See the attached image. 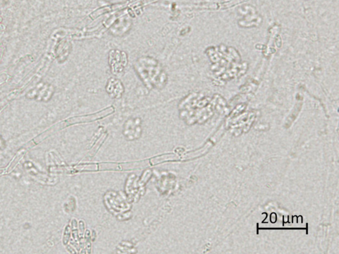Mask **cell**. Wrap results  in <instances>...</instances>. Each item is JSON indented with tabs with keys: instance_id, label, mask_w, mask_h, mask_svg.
Returning a JSON list of instances; mask_svg holds the SVG:
<instances>
[{
	"instance_id": "1",
	"label": "cell",
	"mask_w": 339,
	"mask_h": 254,
	"mask_svg": "<svg viewBox=\"0 0 339 254\" xmlns=\"http://www.w3.org/2000/svg\"><path fill=\"white\" fill-rule=\"evenodd\" d=\"M135 69L145 85L151 88L162 89L166 84L167 74L154 58H140L135 64Z\"/></svg>"
},
{
	"instance_id": "2",
	"label": "cell",
	"mask_w": 339,
	"mask_h": 254,
	"mask_svg": "<svg viewBox=\"0 0 339 254\" xmlns=\"http://www.w3.org/2000/svg\"><path fill=\"white\" fill-rule=\"evenodd\" d=\"M108 63L111 73L114 75H118L127 66L128 56L124 51L117 49L111 50L108 54Z\"/></svg>"
},
{
	"instance_id": "3",
	"label": "cell",
	"mask_w": 339,
	"mask_h": 254,
	"mask_svg": "<svg viewBox=\"0 0 339 254\" xmlns=\"http://www.w3.org/2000/svg\"><path fill=\"white\" fill-rule=\"evenodd\" d=\"M113 111H114L113 107H111L107 108V109L100 111V112H99V113L93 114H90V115H87V116L76 117L70 118V119H68V120H66L64 122V124H63V127H66V126H68V125H69V124H75V123H86V122H90V121H96V120L99 119H101V118H103L104 117L108 115V114H110L112 113H113Z\"/></svg>"
},
{
	"instance_id": "4",
	"label": "cell",
	"mask_w": 339,
	"mask_h": 254,
	"mask_svg": "<svg viewBox=\"0 0 339 254\" xmlns=\"http://www.w3.org/2000/svg\"><path fill=\"white\" fill-rule=\"evenodd\" d=\"M148 166V162L146 161L127 163H101L99 168L101 170L115 169V170H128L145 168Z\"/></svg>"
},
{
	"instance_id": "5",
	"label": "cell",
	"mask_w": 339,
	"mask_h": 254,
	"mask_svg": "<svg viewBox=\"0 0 339 254\" xmlns=\"http://www.w3.org/2000/svg\"><path fill=\"white\" fill-rule=\"evenodd\" d=\"M106 90L112 98H120L125 92V88L119 79L111 78L108 79Z\"/></svg>"
},
{
	"instance_id": "6",
	"label": "cell",
	"mask_w": 339,
	"mask_h": 254,
	"mask_svg": "<svg viewBox=\"0 0 339 254\" xmlns=\"http://www.w3.org/2000/svg\"><path fill=\"white\" fill-rule=\"evenodd\" d=\"M125 3H120V4H117V5H111V6H107V7H104V8H100L99 9H97V11H96L95 12H93L92 15H91V17H92V19H96V17H99V15H102L103 13H106L107 12H109L111 11H113V10H116L119 9L123 7Z\"/></svg>"
},
{
	"instance_id": "7",
	"label": "cell",
	"mask_w": 339,
	"mask_h": 254,
	"mask_svg": "<svg viewBox=\"0 0 339 254\" xmlns=\"http://www.w3.org/2000/svg\"><path fill=\"white\" fill-rule=\"evenodd\" d=\"M178 159H180V157L177 154H167L154 158L151 159V162L152 163V164L155 165L166 161L178 160Z\"/></svg>"
},
{
	"instance_id": "8",
	"label": "cell",
	"mask_w": 339,
	"mask_h": 254,
	"mask_svg": "<svg viewBox=\"0 0 339 254\" xmlns=\"http://www.w3.org/2000/svg\"><path fill=\"white\" fill-rule=\"evenodd\" d=\"M74 168L78 171H92V170H97L98 169V166L96 164L79 165L75 166Z\"/></svg>"
}]
</instances>
